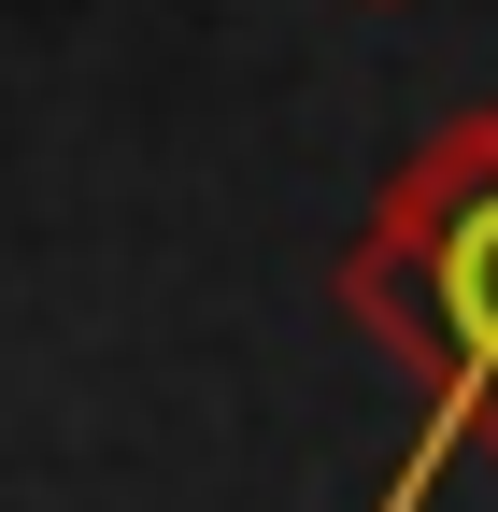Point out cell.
Wrapping results in <instances>:
<instances>
[{
	"instance_id": "obj_1",
	"label": "cell",
	"mask_w": 498,
	"mask_h": 512,
	"mask_svg": "<svg viewBox=\"0 0 498 512\" xmlns=\"http://www.w3.org/2000/svg\"><path fill=\"white\" fill-rule=\"evenodd\" d=\"M442 328H456V356L470 370H498V200H470L456 228H442Z\"/></svg>"
}]
</instances>
